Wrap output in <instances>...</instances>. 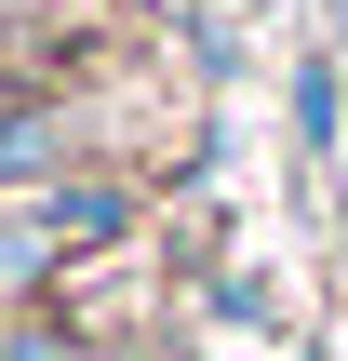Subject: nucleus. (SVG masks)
<instances>
[{
    "label": "nucleus",
    "mask_w": 348,
    "mask_h": 361,
    "mask_svg": "<svg viewBox=\"0 0 348 361\" xmlns=\"http://www.w3.org/2000/svg\"><path fill=\"white\" fill-rule=\"evenodd\" d=\"M0 361H94V348H80V335H40V322H13V335H0Z\"/></svg>",
    "instance_id": "20e7f679"
},
{
    "label": "nucleus",
    "mask_w": 348,
    "mask_h": 361,
    "mask_svg": "<svg viewBox=\"0 0 348 361\" xmlns=\"http://www.w3.org/2000/svg\"><path fill=\"white\" fill-rule=\"evenodd\" d=\"M40 214H54V241H121V188H40Z\"/></svg>",
    "instance_id": "f03ea898"
},
{
    "label": "nucleus",
    "mask_w": 348,
    "mask_h": 361,
    "mask_svg": "<svg viewBox=\"0 0 348 361\" xmlns=\"http://www.w3.org/2000/svg\"><path fill=\"white\" fill-rule=\"evenodd\" d=\"M27 161H40V121H27V94L0 80V174H27Z\"/></svg>",
    "instance_id": "7ed1b4c3"
},
{
    "label": "nucleus",
    "mask_w": 348,
    "mask_h": 361,
    "mask_svg": "<svg viewBox=\"0 0 348 361\" xmlns=\"http://www.w3.org/2000/svg\"><path fill=\"white\" fill-rule=\"evenodd\" d=\"M0 13H13V0H0Z\"/></svg>",
    "instance_id": "39448f33"
},
{
    "label": "nucleus",
    "mask_w": 348,
    "mask_h": 361,
    "mask_svg": "<svg viewBox=\"0 0 348 361\" xmlns=\"http://www.w3.org/2000/svg\"><path fill=\"white\" fill-rule=\"evenodd\" d=\"M54 255H67V241H54V214H40V201H0V295H27Z\"/></svg>",
    "instance_id": "f257e3e1"
}]
</instances>
